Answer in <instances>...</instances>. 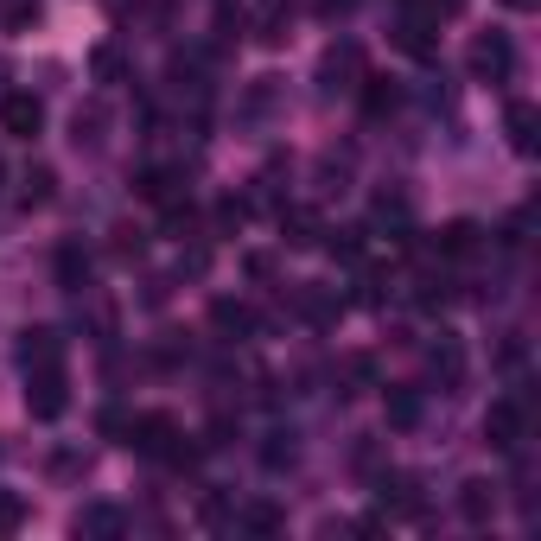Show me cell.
<instances>
[{
	"label": "cell",
	"mask_w": 541,
	"mask_h": 541,
	"mask_svg": "<svg viewBox=\"0 0 541 541\" xmlns=\"http://www.w3.org/2000/svg\"><path fill=\"white\" fill-rule=\"evenodd\" d=\"M128 446L141 452V459H185L179 421H172V414H141V421L128 427Z\"/></svg>",
	"instance_id": "cell-2"
},
{
	"label": "cell",
	"mask_w": 541,
	"mask_h": 541,
	"mask_svg": "<svg viewBox=\"0 0 541 541\" xmlns=\"http://www.w3.org/2000/svg\"><path fill=\"white\" fill-rule=\"evenodd\" d=\"M51 185H58V179H51V166H32L26 172V191H20L26 211H32V204H51Z\"/></svg>",
	"instance_id": "cell-19"
},
{
	"label": "cell",
	"mask_w": 541,
	"mask_h": 541,
	"mask_svg": "<svg viewBox=\"0 0 541 541\" xmlns=\"http://www.w3.org/2000/svg\"><path fill=\"white\" fill-rule=\"evenodd\" d=\"M141 198H153V204H172V198H179V172H172V166H153V172H141Z\"/></svg>",
	"instance_id": "cell-12"
},
{
	"label": "cell",
	"mask_w": 541,
	"mask_h": 541,
	"mask_svg": "<svg viewBox=\"0 0 541 541\" xmlns=\"http://www.w3.org/2000/svg\"><path fill=\"white\" fill-rule=\"evenodd\" d=\"M281 230H287V242H293V249H312V242L325 236V230H319V217H312V211H293V217H281Z\"/></svg>",
	"instance_id": "cell-13"
},
{
	"label": "cell",
	"mask_w": 541,
	"mask_h": 541,
	"mask_svg": "<svg viewBox=\"0 0 541 541\" xmlns=\"http://www.w3.org/2000/svg\"><path fill=\"white\" fill-rule=\"evenodd\" d=\"M20 516H26L20 497H0V529H20Z\"/></svg>",
	"instance_id": "cell-23"
},
{
	"label": "cell",
	"mask_w": 541,
	"mask_h": 541,
	"mask_svg": "<svg viewBox=\"0 0 541 541\" xmlns=\"http://www.w3.org/2000/svg\"><path fill=\"white\" fill-rule=\"evenodd\" d=\"M433 370H440L446 382H459V376H465V351H459L452 338H446V344H433Z\"/></svg>",
	"instance_id": "cell-18"
},
{
	"label": "cell",
	"mask_w": 541,
	"mask_h": 541,
	"mask_svg": "<svg viewBox=\"0 0 541 541\" xmlns=\"http://www.w3.org/2000/svg\"><path fill=\"white\" fill-rule=\"evenodd\" d=\"M510 64H516L510 32H478V39H471V77L503 83V77H510Z\"/></svg>",
	"instance_id": "cell-3"
},
{
	"label": "cell",
	"mask_w": 541,
	"mask_h": 541,
	"mask_svg": "<svg viewBox=\"0 0 541 541\" xmlns=\"http://www.w3.org/2000/svg\"><path fill=\"white\" fill-rule=\"evenodd\" d=\"M0 128H7L13 141H32V134L45 128V109H39V96H26V90L0 96Z\"/></svg>",
	"instance_id": "cell-4"
},
{
	"label": "cell",
	"mask_w": 541,
	"mask_h": 541,
	"mask_svg": "<svg viewBox=\"0 0 541 541\" xmlns=\"http://www.w3.org/2000/svg\"><path fill=\"white\" fill-rule=\"evenodd\" d=\"M414 421H421V395H414V389H395V395H389V427H414Z\"/></svg>",
	"instance_id": "cell-16"
},
{
	"label": "cell",
	"mask_w": 541,
	"mask_h": 541,
	"mask_svg": "<svg viewBox=\"0 0 541 541\" xmlns=\"http://www.w3.org/2000/svg\"><path fill=\"white\" fill-rule=\"evenodd\" d=\"M242 522H249L255 535H274V529H281V510H274V503H249V510H242Z\"/></svg>",
	"instance_id": "cell-20"
},
{
	"label": "cell",
	"mask_w": 541,
	"mask_h": 541,
	"mask_svg": "<svg viewBox=\"0 0 541 541\" xmlns=\"http://www.w3.org/2000/svg\"><path fill=\"white\" fill-rule=\"evenodd\" d=\"M77 529H96V535H109V529H121V516H115V510H90V516H77Z\"/></svg>",
	"instance_id": "cell-22"
},
{
	"label": "cell",
	"mask_w": 541,
	"mask_h": 541,
	"mask_svg": "<svg viewBox=\"0 0 541 541\" xmlns=\"http://www.w3.org/2000/svg\"><path fill=\"white\" fill-rule=\"evenodd\" d=\"M484 433H491L497 452H516V446H522V401H491V414H484Z\"/></svg>",
	"instance_id": "cell-6"
},
{
	"label": "cell",
	"mask_w": 541,
	"mask_h": 541,
	"mask_svg": "<svg viewBox=\"0 0 541 541\" xmlns=\"http://www.w3.org/2000/svg\"><path fill=\"white\" fill-rule=\"evenodd\" d=\"M58 357H64V344H58V331H51V325H32L26 338H20V363H26V370H39V363H58Z\"/></svg>",
	"instance_id": "cell-7"
},
{
	"label": "cell",
	"mask_w": 541,
	"mask_h": 541,
	"mask_svg": "<svg viewBox=\"0 0 541 541\" xmlns=\"http://www.w3.org/2000/svg\"><path fill=\"white\" fill-rule=\"evenodd\" d=\"M293 306H300V319H312V325H331V319H338V300H331L325 287H300V293H293Z\"/></svg>",
	"instance_id": "cell-10"
},
{
	"label": "cell",
	"mask_w": 541,
	"mask_h": 541,
	"mask_svg": "<svg viewBox=\"0 0 541 541\" xmlns=\"http://www.w3.org/2000/svg\"><path fill=\"white\" fill-rule=\"evenodd\" d=\"M64 363H39V370H26V414L32 421H58L64 414Z\"/></svg>",
	"instance_id": "cell-1"
},
{
	"label": "cell",
	"mask_w": 541,
	"mask_h": 541,
	"mask_svg": "<svg viewBox=\"0 0 541 541\" xmlns=\"http://www.w3.org/2000/svg\"><path fill=\"white\" fill-rule=\"evenodd\" d=\"M382 503H395V510H421V484L414 478H382Z\"/></svg>",
	"instance_id": "cell-14"
},
{
	"label": "cell",
	"mask_w": 541,
	"mask_h": 541,
	"mask_svg": "<svg viewBox=\"0 0 541 541\" xmlns=\"http://www.w3.org/2000/svg\"><path fill=\"white\" fill-rule=\"evenodd\" d=\"M211 325L230 331V338H242V331H255V312L242 306V300H217V306H211Z\"/></svg>",
	"instance_id": "cell-11"
},
{
	"label": "cell",
	"mask_w": 541,
	"mask_h": 541,
	"mask_svg": "<svg viewBox=\"0 0 541 541\" xmlns=\"http://www.w3.org/2000/svg\"><path fill=\"white\" fill-rule=\"evenodd\" d=\"M58 281L83 287V281H90V255H83V249H58Z\"/></svg>",
	"instance_id": "cell-15"
},
{
	"label": "cell",
	"mask_w": 541,
	"mask_h": 541,
	"mask_svg": "<svg viewBox=\"0 0 541 541\" xmlns=\"http://www.w3.org/2000/svg\"><path fill=\"white\" fill-rule=\"evenodd\" d=\"M363 83H370V90H363V109H370V115H389V109H395V90H389L382 77H363Z\"/></svg>",
	"instance_id": "cell-21"
},
{
	"label": "cell",
	"mask_w": 541,
	"mask_h": 541,
	"mask_svg": "<svg viewBox=\"0 0 541 541\" xmlns=\"http://www.w3.org/2000/svg\"><path fill=\"white\" fill-rule=\"evenodd\" d=\"M491 510H497V491H491L484 478H471L465 491H459V516H465V522H491Z\"/></svg>",
	"instance_id": "cell-8"
},
{
	"label": "cell",
	"mask_w": 541,
	"mask_h": 541,
	"mask_svg": "<svg viewBox=\"0 0 541 541\" xmlns=\"http://www.w3.org/2000/svg\"><path fill=\"white\" fill-rule=\"evenodd\" d=\"M306 7H312V13H344L351 0H306Z\"/></svg>",
	"instance_id": "cell-25"
},
{
	"label": "cell",
	"mask_w": 541,
	"mask_h": 541,
	"mask_svg": "<svg viewBox=\"0 0 541 541\" xmlns=\"http://www.w3.org/2000/svg\"><path fill=\"white\" fill-rule=\"evenodd\" d=\"M319 77H325V90H357V83H363V51H357L351 39L331 45L325 64H319Z\"/></svg>",
	"instance_id": "cell-5"
},
{
	"label": "cell",
	"mask_w": 541,
	"mask_h": 541,
	"mask_svg": "<svg viewBox=\"0 0 541 541\" xmlns=\"http://www.w3.org/2000/svg\"><path fill=\"white\" fill-rule=\"evenodd\" d=\"M433 249H440L446 261H459V255H471L478 249V223H446L440 236H433Z\"/></svg>",
	"instance_id": "cell-9"
},
{
	"label": "cell",
	"mask_w": 541,
	"mask_h": 541,
	"mask_svg": "<svg viewBox=\"0 0 541 541\" xmlns=\"http://www.w3.org/2000/svg\"><path fill=\"white\" fill-rule=\"evenodd\" d=\"M344 376H351V382H370L376 363H370V357H351V363H344Z\"/></svg>",
	"instance_id": "cell-24"
},
{
	"label": "cell",
	"mask_w": 541,
	"mask_h": 541,
	"mask_svg": "<svg viewBox=\"0 0 541 541\" xmlns=\"http://www.w3.org/2000/svg\"><path fill=\"white\" fill-rule=\"evenodd\" d=\"M510 141H516L522 153L535 147V109H529V102H510Z\"/></svg>",
	"instance_id": "cell-17"
},
{
	"label": "cell",
	"mask_w": 541,
	"mask_h": 541,
	"mask_svg": "<svg viewBox=\"0 0 541 541\" xmlns=\"http://www.w3.org/2000/svg\"><path fill=\"white\" fill-rule=\"evenodd\" d=\"M503 7H516V13H529V7H535V0H503Z\"/></svg>",
	"instance_id": "cell-26"
}]
</instances>
